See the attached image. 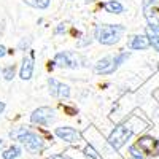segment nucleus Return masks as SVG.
I'll return each instance as SVG.
<instances>
[{
    "label": "nucleus",
    "mask_w": 159,
    "mask_h": 159,
    "mask_svg": "<svg viewBox=\"0 0 159 159\" xmlns=\"http://www.w3.org/2000/svg\"><path fill=\"white\" fill-rule=\"evenodd\" d=\"M10 137L13 140H18L19 143H22V147L29 153H32V154L40 153L43 150V147H45V142H43L42 137H40L38 134H35V132H32L30 129L22 127V126L13 129L10 132Z\"/></svg>",
    "instance_id": "1"
},
{
    "label": "nucleus",
    "mask_w": 159,
    "mask_h": 159,
    "mask_svg": "<svg viewBox=\"0 0 159 159\" xmlns=\"http://www.w3.org/2000/svg\"><path fill=\"white\" fill-rule=\"evenodd\" d=\"M124 32L126 29L121 24H100L96 29V38L100 45L111 46L121 40Z\"/></svg>",
    "instance_id": "2"
},
{
    "label": "nucleus",
    "mask_w": 159,
    "mask_h": 159,
    "mask_svg": "<svg viewBox=\"0 0 159 159\" xmlns=\"http://www.w3.org/2000/svg\"><path fill=\"white\" fill-rule=\"evenodd\" d=\"M130 135H132V129L127 124L116 126L111 130V134L108 135V143L111 145L115 150H119V148H123L126 145V142L130 139Z\"/></svg>",
    "instance_id": "3"
},
{
    "label": "nucleus",
    "mask_w": 159,
    "mask_h": 159,
    "mask_svg": "<svg viewBox=\"0 0 159 159\" xmlns=\"http://www.w3.org/2000/svg\"><path fill=\"white\" fill-rule=\"evenodd\" d=\"M54 111H52L49 107H40L37 110L32 111L30 115V121L34 124H38V126H48L54 121Z\"/></svg>",
    "instance_id": "4"
},
{
    "label": "nucleus",
    "mask_w": 159,
    "mask_h": 159,
    "mask_svg": "<svg viewBox=\"0 0 159 159\" xmlns=\"http://www.w3.org/2000/svg\"><path fill=\"white\" fill-rule=\"evenodd\" d=\"M54 64L62 69H76L78 67V56L72 51H61L54 56Z\"/></svg>",
    "instance_id": "5"
},
{
    "label": "nucleus",
    "mask_w": 159,
    "mask_h": 159,
    "mask_svg": "<svg viewBox=\"0 0 159 159\" xmlns=\"http://www.w3.org/2000/svg\"><path fill=\"white\" fill-rule=\"evenodd\" d=\"M48 88H49V94L56 99H67L70 96V88L67 84L57 81V80L52 78V76L48 78Z\"/></svg>",
    "instance_id": "6"
},
{
    "label": "nucleus",
    "mask_w": 159,
    "mask_h": 159,
    "mask_svg": "<svg viewBox=\"0 0 159 159\" xmlns=\"http://www.w3.org/2000/svg\"><path fill=\"white\" fill-rule=\"evenodd\" d=\"M54 135L59 137V139L64 140V142H67V143H80V142H81V134H80L76 129L69 127V126L56 127Z\"/></svg>",
    "instance_id": "7"
},
{
    "label": "nucleus",
    "mask_w": 159,
    "mask_h": 159,
    "mask_svg": "<svg viewBox=\"0 0 159 159\" xmlns=\"http://www.w3.org/2000/svg\"><path fill=\"white\" fill-rule=\"evenodd\" d=\"M137 147H139L143 153H147V154H150V156L159 154V142H157L156 139H153V137H148V135H147V137L139 139Z\"/></svg>",
    "instance_id": "8"
},
{
    "label": "nucleus",
    "mask_w": 159,
    "mask_h": 159,
    "mask_svg": "<svg viewBox=\"0 0 159 159\" xmlns=\"http://www.w3.org/2000/svg\"><path fill=\"white\" fill-rule=\"evenodd\" d=\"M115 70H116V65H115V59L111 56L102 57L94 65V72L99 73V75H111Z\"/></svg>",
    "instance_id": "9"
},
{
    "label": "nucleus",
    "mask_w": 159,
    "mask_h": 159,
    "mask_svg": "<svg viewBox=\"0 0 159 159\" xmlns=\"http://www.w3.org/2000/svg\"><path fill=\"white\" fill-rule=\"evenodd\" d=\"M34 52H30V56H24L22 59V64H21V70H19V76L21 80L27 81V80L32 78L34 75Z\"/></svg>",
    "instance_id": "10"
},
{
    "label": "nucleus",
    "mask_w": 159,
    "mask_h": 159,
    "mask_svg": "<svg viewBox=\"0 0 159 159\" xmlns=\"http://www.w3.org/2000/svg\"><path fill=\"white\" fill-rule=\"evenodd\" d=\"M150 38L148 35H132L129 38V42H127V48L129 49H135V51H143V49H147L150 48Z\"/></svg>",
    "instance_id": "11"
},
{
    "label": "nucleus",
    "mask_w": 159,
    "mask_h": 159,
    "mask_svg": "<svg viewBox=\"0 0 159 159\" xmlns=\"http://www.w3.org/2000/svg\"><path fill=\"white\" fill-rule=\"evenodd\" d=\"M103 10L108 11V13H113V15H121L124 11V7L118 2V0H108V2H105L103 5Z\"/></svg>",
    "instance_id": "12"
},
{
    "label": "nucleus",
    "mask_w": 159,
    "mask_h": 159,
    "mask_svg": "<svg viewBox=\"0 0 159 159\" xmlns=\"http://www.w3.org/2000/svg\"><path fill=\"white\" fill-rule=\"evenodd\" d=\"M21 154H22L21 147H18V145H11L10 148H7V150L2 153V157H3V159H18Z\"/></svg>",
    "instance_id": "13"
},
{
    "label": "nucleus",
    "mask_w": 159,
    "mask_h": 159,
    "mask_svg": "<svg viewBox=\"0 0 159 159\" xmlns=\"http://www.w3.org/2000/svg\"><path fill=\"white\" fill-rule=\"evenodd\" d=\"M22 2L32 8H37V10H46L49 7L51 0H22Z\"/></svg>",
    "instance_id": "14"
},
{
    "label": "nucleus",
    "mask_w": 159,
    "mask_h": 159,
    "mask_svg": "<svg viewBox=\"0 0 159 159\" xmlns=\"http://www.w3.org/2000/svg\"><path fill=\"white\" fill-rule=\"evenodd\" d=\"M15 73H16V65L15 64L7 65V67L2 69V75H3V78L7 80V81H11V80L15 78Z\"/></svg>",
    "instance_id": "15"
},
{
    "label": "nucleus",
    "mask_w": 159,
    "mask_h": 159,
    "mask_svg": "<svg viewBox=\"0 0 159 159\" xmlns=\"http://www.w3.org/2000/svg\"><path fill=\"white\" fill-rule=\"evenodd\" d=\"M148 38H150V45L159 52V34H154L148 29Z\"/></svg>",
    "instance_id": "16"
},
{
    "label": "nucleus",
    "mask_w": 159,
    "mask_h": 159,
    "mask_svg": "<svg viewBox=\"0 0 159 159\" xmlns=\"http://www.w3.org/2000/svg\"><path fill=\"white\" fill-rule=\"evenodd\" d=\"M83 153H84V156H88V157H91V159H99V157H102V156L94 150V147H91V145H88V147L83 150Z\"/></svg>",
    "instance_id": "17"
},
{
    "label": "nucleus",
    "mask_w": 159,
    "mask_h": 159,
    "mask_svg": "<svg viewBox=\"0 0 159 159\" xmlns=\"http://www.w3.org/2000/svg\"><path fill=\"white\" fill-rule=\"evenodd\" d=\"M129 56H130V54H129L127 51H124V52H121V54H118V56H115L113 59H115V65H116V69H118L119 65H121V64H123V62H124V61H126V59L129 57Z\"/></svg>",
    "instance_id": "18"
},
{
    "label": "nucleus",
    "mask_w": 159,
    "mask_h": 159,
    "mask_svg": "<svg viewBox=\"0 0 159 159\" xmlns=\"http://www.w3.org/2000/svg\"><path fill=\"white\" fill-rule=\"evenodd\" d=\"M30 43H32V38H30V37H24V38L21 40V42H19V45H18V49H21V51L29 49Z\"/></svg>",
    "instance_id": "19"
},
{
    "label": "nucleus",
    "mask_w": 159,
    "mask_h": 159,
    "mask_svg": "<svg viewBox=\"0 0 159 159\" xmlns=\"http://www.w3.org/2000/svg\"><path fill=\"white\" fill-rule=\"evenodd\" d=\"M62 32H65V24H57V27H56L54 34L59 35V34H62Z\"/></svg>",
    "instance_id": "20"
},
{
    "label": "nucleus",
    "mask_w": 159,
    "mask_h": 159,
    "mask_svg": "<svg viewBox=\"0 0 159 159\" xmlns=\"http://www.w3.org/2000/svg\"><path fill=\"white\" fill-rule=\"evenodd\" d=\"M7 56V48L3 45H0V57H5Z\"/></svg>",
    "instance_id": "21"
},
{
    "label": "nucleus",
    "mask_w": 159,
    "mask_h": 159,
    "mask_svg": "<svg viewBox=\"0 0 159 159\" xmlns=\"http://www.w3.org/2000/svg\"><path fill=\"white\" fill-rule=\"evenodd\" d=\"M51 159H70V157L64 156V154H54V156H51Z\"/></svg>",
    "instance_id": "22"
},
{
    "label": "nucleus",
    "mask_w": 159,
    "mask_h": 159,
    "mask_svg": "<svg viewBox=\"0 0 159 159\" xmlns=\"http://www.w3.org/2000/svg\"><path fill=\"white\" fill-rule=\"evenodd\" d=\"M3 110H5V102H0V115L3 113Z\"/></svg>",
    "instance_id": "23"
},
{
    "label": "nucleus",
    "mask_w": 159,
    "mask_h": 159,
    "mask_svg": "<svg viewBox=\"0 0 159 159\" xmlns=\"http://www.w3.org/2000/svg\"><path fill=\"white\" fill-rule=\"evenodd\" d=\"M130 159H145V157H143V156H142V154H140V156H132V157H130Z\"/></svg>",
    "instance_id": "24"
},
{
    "label": "nucleus",
    "mask_w": 159,
    "mask_h": 159,
    "mask_svg": "<svg viewBox=\"0 0 159 159\" xmlns=\"http://www.w3.org/2000/svg\"><path fill=\"white\" fill-rule=\"evenodd\" d=\"M86 3H94V2H97V0H84Z\"/></svg>",
    "instance_id": "25"
},
{
    "label": "nucleus",
    "mask_w": 159,
    "mask_h": 159,
    "mask_svg": "<svg viewBox=\"0 0 159 159\" xmlns=\"http://www.w3.org/2000/svg\"><path fill=\"white\" fill-rule=\"evenodd\" d=\"M2 147H3V140H2V139H0V148H2Z\"/></svg>",
    "instance_id": "26"
}]
</instances>
